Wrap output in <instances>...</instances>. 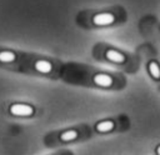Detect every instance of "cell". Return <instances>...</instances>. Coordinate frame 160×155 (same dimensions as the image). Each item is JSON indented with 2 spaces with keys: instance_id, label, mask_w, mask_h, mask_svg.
Segmentation results:
<instances>
[{
  "instance_id": "2",
  "label": "cell",
  "mask_w": 160,
  "mask_h": 155,
  "mask_svg": "<svg viewBox=\"0 0 160 155\" xmlns=\"http://www.w3.org/2000/svg\"><path fill=\"white\" fill-rule=\"evenodd\" d=\"M115 21V16L111 12H99L92 16V24L96 26H108Z\"/></svg>"
},
{
  "instance_id": "9",
  "label": "cell",
  "mask_w": 160,
  "mask_h": 155,
  "mask_svg": "<svg viewBox=\"0 0 160 155\" xmlns=\"http://www.w3.org/2000/svg\"><path fill=\"white\" fill-rule=\"evenodd\" d=\"M149 72L154 79H160V68L155 61H151L149 64Z\"/></svg>"
},
{
  "instance_id": "10",
  "label": "cell",
  "mask_w": 160,
  "mask_h": 155,
  "mask_svg": "<svg viewBox=\"0 0 160 155\" xmlns=\"http://www.w3.org/2000/svg\"><path fill=\"white\" fill-rule=\"evenodd\" d=\"M156 152H158V154H159V155H160V145H159V146H158V148H156Z\"/></svg>"
},
{
  "instance_id": "6",
  "label": "cell",
  "mask_w": 160,
  "mask_h": 155,
  "mask_svg": "<svg viewBox=\"0 0 160 155\" xmlns=\"http://www.w3.org/2000/svg\"><path fill=\"white\" fill-rule=\"evenodd\" d=\"M105 58L112 62H116V64H121L125 61V55L118 50H114V49H109L106 50L105 52Z\"/></svg>"
},
{
  "instance_id": "7",
  "label": "cell",
  "mask_w": 160,
  "mask_h": 155,
  "mask_svg": "<svg viewBox=\"0 0 160 155\" xmlns=\"http://www.w3.org/2000/svg\"><path fill=\"white\" fill-rule=\"evenodd\" d=\"M16 58L18 55L12 50H0V62L10 64V62H14Z\"/></svg>"
},
{
  "instance_id": "1",
  "label": "cell",
  "mask_w": 160,
  "mask_h": 155,
  "mask_svg": "<svg viewBox=\"0 0 160 155\" xmlns=\"http://www.w3.org/2000/svg\"><path fill=\"white\" fill-rule=\"evenodd\" d=\"M9 112H10V115L16 116V118H29L35 114V109L30 104L14 102L9 106Z\"/></svg>"
},
{
  "instance_id": "4",
  "label": "cell",
  "mask_w": 160,
  "mask_h": 155,
  "mask_svg": "<svg viewBox=\"0 0 160 155\" xmlns=\"http://www.w3.org/2000/svg\"><path fill=\"white\" fill-rule=\"evenodd\" d=\"M92 81L95 85L101 86V88H110L112 85V78L108 74H102V72H98L92 76Z\"/></svg>"
},
{
  "instance_id": "5",
  "label": "cell",
  "mask_w": 160,
  "mask_h": 155,
  "mask_svg": "<svg viewBox=\"0 0 160 155\" xmlns=\"http://www.w3.org/2000/svg\"><path fill=\"white\" fill-rule=\"evenodd\" d=\"M80 136V131L76 129H68L65 131H62L59 135V139L64 142H71V141H76Z\"/></svg>"
},
{
  "instance_id": "8",
  "label": "cell",
  "mask_w": 160,
  "mask_h": 155,
  "mask_svg": "<svg viewBox=\"0 0 160 155\" xmlns=\"http://www.w3.org/2000/svg\"><path fill=\"white\" fill-rule=\"evenodd\" d=\"M114 126H115V124L112 120H102L95 125V129L98 132H109L114 129Z\"/></svg>"
},
{
  "instance_id": "3",
  "label": "cell",
  "mask_w": 160,
  "mask_h": 155,
  "mask_svg": "<svg viewBox=\"0 0 160 155\" xmlns=\"http://www.w3.org/2000/svg\"><path fill=\"white\" fill-rule=\"evenodd\" d=\"M34 69L44 75H48L52 71V64L46 59H38L34 61Z\"/></svg>"
}]
</instances>
